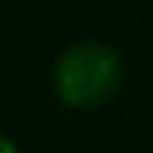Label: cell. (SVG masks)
<instances>
[{"instance_id":"7a4b0ae2","label":"cell","mask_w":153,"mask_h":153,"mask_svg":"<svg viewBox=\"0 0 153 153\" xmlns=\"http://www.w3.org/2000/svg\"><path fill=\"white\" fill-rule=\"evenodd\" d=\"M0 153H21L17 140L10 136V133H4V129H0Z\"/></svg>"},{"instance_id":"6da1fadb","label":"cell","mask_w":153,"mask_h":153,"mask_svg":"<svg viewBox=\"0 0 153 153\" xmlns=\"http://www.w3.org/2000/svg\"><path fill=\"white\" fill-rule=\"evenodd\" d=\"M126 68L112 44L99 38H78L51 65V92L65 109L88 112L112 102L123 88Z\"/></svg>"}]
</instances>
